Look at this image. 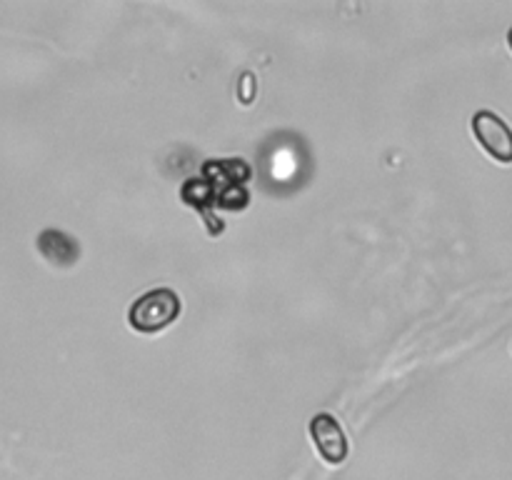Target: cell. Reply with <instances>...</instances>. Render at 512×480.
<instances>
[{"label":"cell","mask_w":512,"mask_h":480,"mask_svg":"<svg viewBox=\"0 0 512 480\" xmlns=\"http://www.w3.org/2000/svg\"><path fill=\"white\" fill-rule=\"evenodd\" d=\"M180 295L173 288H155L133 300L128 310L130 328L138 333H160L178 320Z\"/></svg>","instance_id":"1"},{"label":"cell","mask_w":512,"mask_h":480,"mask_svg":"<svg viewBox=\"0 0 512 480\" xmlns=\"http://www.w3.org/2000/svg\"><path fill=\"white\" fill-rule=\"evenodd\" d=\"M253 93H255L253 75H243V83H240V100H243V103H250V100H253Z\"/></svg>","instance_id":"9"},{"label":"cell","mask_w":512,"mask_h":480,"mask_svg":"<svg viewBox=\"0 0 512 480\" xmlns=\"http://www.w3.org/2000/svg\"><path fill=\"white\" fill-rule=\"evenodd\" d=\"M310 435H313V443L318 448V453L323 455L325 463L340 465L348 458V438H345L343 428L335 420V415L330 413H315L310 418Z\"/></svg>","instance_id":"3"},{"label":"cell","mask_w":512,"mask_h":480,"mask_svg":"<svg viewBox=\"0 0 512 480\" xmlns=\"http://www.w3.org/2000/svg\"><path fill=\"white\" fill-rule=\"evenodd\" d=\"M180 198H183L190 208L203 213V210H210V205H215V185L208 183L203 175H200V178H188L183 183V188H180Z\"/></svg>","instance_id":"6"},{"label":"cell","mask_w":512,"mask_h":480,"mask_svg":"<svg viewBox=\"0 0 512 480\" xmlns=\"http://www.w3.org/2000/svg\"><path fill=\"white\" fill-rule=\"evenodd\" d=\"M250 203V193L245 190V185L230 183L223 185V188L215 190V205L225 210H243L248 208Z\"/></svg>","instance_id":"7"},{"label":"cell","mask_w":512,"mask_h":480,"mask_svg":"<svg viewBox=\"0 0 512 480\" xmlns=\"http://www.w3.org/2000/svg\"><path fill=\"white\" fill-rule=\"evenodd\" d=\"M508 45H510V50H512V25H510V30H508Z\"/></svg>","instance_id":"10"},{"label":"cell","mask_w":512,"mask_h":480,"mask_svg":"<svg viewBox=\"0 0 512 480\" xmlns=\"http://www.w3.org/2000/svg\"><path fill=\"white\" fill-rule=\"evenodd\" d=\"M250 165L245 163L243 158H225V160H208V163L203 165V178L208 180V183L215 185V190L223 188V185H230V183H238V185H245L250 178Z\"/></svg>","instance_id":"5"},{"label":"cell","mask_w":512,"mask_h":480,"mask_svg":"<svg viewBox=\"0 0 512 480\" xmlns=\"http://www.w3.org/2000/svg\"><path fill=\"white\" fill-rule=\"evenodd\" d=\"M470 125H473L475 140H478L480 148L490 158H495L503 165L512 163V128L508 125V120L500 118L495 110L483 108L473 115Z\"/></svg>","instance_id":"2"},{"label":"cell","mask_w":512,"mask_h":480,"mask_svg":"<svg viewBox=\"0 0 512 480\" xmlns=\"http://www.w3.org/2000/svg\"><path fill=\"white\" fill-rule=\"evenodd\" d=\"M203 220H205V228H208V235H213V238H218L220 233H223L225 230V223L223 220L218 218V215L213 213V210H203Z\"/></svg>","instance_id":"8"},{"label":"cell","mask_w":512,"mask_h":480,"mask_svg":"<svg viewBox=\"0 0 512 480\" xmlns=\"http://www.w3.org/2000/svg\"><path fill=\"white\" fill-rule=\"evenodd\" d=\"M38 250L53 265H73L80 255L78 240L70 238L63 230L48 228L38 235Z\"/></svg>","instance_id":"4"}]
</instances>
